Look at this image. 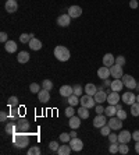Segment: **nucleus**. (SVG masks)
<instances>
[{"instance_id": "obj_1", "label": "nucleus", "mask_w": 139, "mask_h": 155, "mask_svg": "<svg viewBox=\"0 0 139 155\" xmlns=\"http://www.w3.org/2000/svg\"><path fill=\"white\" fill-rule=\"evenodd\" d=\"M13 143L17 148H25L29 145V136L24 131H20V133L13 134Z\"/></svg>"}, {"instance_id": "obj_2", "label": "nucleus", "mask_w": 139, "mask_h": 155, "mask_svg": "<svg viewBox=\"0 0 139 155\" xmlns=\"http://www.w3.org/2000/svg\"><path fill=\"white\" fill-rule=\"evenodd\" d=\"M54 56H56V59H57L58 61H67L68 59H70V51H68L65 46H56L54 48Z\"/></svg>"}, {"instance_id": "obj_3", "label": "nucleus", "mask_w": 139, "mask_h": 155, "mask_svg": "<svg viewBox=\"0 0 139 155\" xmlns=\"http://www.w3.org/2000/svg\"><path fill=\"white\" fill-rule=\"evenodd\" d=\"M79 102H81V105L82 106H85V108H88V109H90V108H93L95 105H96V101H95V98L92 97V95H82L81 97V99H79Z\"/></svg>"}, {"instance_id": "obj_4", "label": "nucleus", "mask_w": 139, "mask_h": 155, "mask_svg": "<svg viewBox=\"0 0 139 155\" xmlns=\"http://www.w3.org/2000/svg\"><path fill=\"white\" fill-rule=\"evenodd\" d=\"M122 83H124V87H127L128 90H135L136 88V80L132 76H128V74H124L122 76Z\"/></svg>"}, {"instance_id": "obj_5", "label": "nucleus", "mask_w": 139, "mask_h": 155, "mask_svg": "<svg viewBox=\"0 0 139 155\" xmlns=\"http://www.w3.org/2000/svg\"><path fill=\"white\" fill-rule=\"evenodd\" d=\"M68 144H70V147H71V150H72V151H81L82 148H84V141H82V140H79L78 137H74V138H71Z\"/></svg>"}, {"instance_id": "obj_6", "label": "nucleus", "mask_w": 139, "mask_h": 155, "mask_svg": "<svg viewBox=\"0 0 139 155\" xmlns=\"http://www.w3.org/2000/svg\"><path fill=\"white\" fill-rule=\"evenodd\" d=\"M104 124H107V116L103 115V113H100V115H96V117L93 119V126L100 129V127H103Z\"/></svg>"}, {"instance_id": "obj_7", "label": "nucleus", "mask_w": 139, "mask_h": 155, "mask_svg": "<svg viewBox=\"0 0 139 155\" xmlns=\"http://www.w3.org/2000/svg\"><path fill=\"white\" fill-rule=\"evenodd\" d=\"M110 76H113L114 78H122L124 73H122V66L113 64L110 67Z\"/></svg>"}, {"instance_id": "obj_8", "label": "nucleus", "mask_w": 139, "mask_h": 155, "mask_svg": "<svg viewBox=\"0 0 139 155\" xmlns=\"http://www.w3.org/2000/svg\"><path fill=\"white\" fill-rule=\"evenodd\" d=\"M107 124L111 127V130H120L122 127V120L120 117H117V116H113V117H110Z\"/></svg>"}, {"instance_id": "obj_9", "label": "nucleus", "mask_w": 139, "mask_h": 155, "mask_svg": "<svg viewBox=\"0 0 139 155\" xmlns=\"http://www.w3.org/2000/svg\"><path fill=\"white\" fill-rule=\"evenodd\" d=\"M121 101L127 105H132V104H135L136 102V97L132 94L131 91H128V92H124V94H122Z\"/></svg>"}, {"instance_id": "obj_10", "label": "nucleus", "mask_w": 139, "mask_h": 155, "mask_svg": "<svg viewBox=\"0 0 139 155\" xmlns=\"http://www.w3.org/2000/svg\"><path fill=\"white\" fill-rule=\"evenodd\" d=\"M29 127H31V124H29V122L27 119H22V117H20L17 122V129L18 131H24V133H27L29 130Z\"/></svg>"}, {"instance_id": "obj_11", "label": "nucleus", "mask_w": 139, "mask_h": 155, "mask_svg": "<svg viewBox=\"0 0 139 155\" xmlns=\"http://www.w3.org/2000/svg\"><path fill=\"white\" fill-rule=\"evenodd\" d=\"M132 138V134L129 133L128 130H121L120 134H118V143H127L128 144Z\"/></svg>"}, {"instance_id": "obj_12", "label": "nucleus", "mask_w": 139, "mask_h": 155, "mask_svg": "<svg viewBox=\"0 0 139 155\" xmlns=\"http://www.w3.org/2000/svg\"><path fill=\"white\" fill-rule=\"evenodd\" d=\"M107 92L103 90H99L96 92V94L93 95V98H95V101H96V104H103V102H107Z\"/></svg>"}, {"instance_id": "obj_13", "label": "nucleus", "mask_w": 139, "mask_h": 155, "mask_svg": "<svg viewBox=\"0 0 139 155\" xmlns=\"http://www.w3.org/2000/svg\"><path fill=\"white\" fill-rule=\"evenodd\" d=\"M107 102H109V105H117L120 102V95H118L117 91H111L110 94L107 95Z\"/></svg>"}, {"instance_id": "obj_14", "label": "nucleus", "mask_w": 139, "mask_h": 155, "mask_svg": "<svg viewBox=\"0 0 139 155\" xmlns=\"http://www.w3.org/2000/svg\"><path fill=\"white\" fill-rule=\"evenodd\" d=\"M68 14H70L71 18H78L82 14V8L79 6H71V7L68 8Z\"/></svg>"}, {"instance_id": "obj_15", "label": "nucleus", "mask_w": 139, "mask_h": 155, "mask_svg": "<svg viewBox=\"0 0 139 155\" xmlns=\"http://www.w3.org/2000/svg\"><path fill=\"white\" fill-rule=\"evenodd\" d=\"M70 22H71V17H70V14H61L60 17L57 18V24L60 27H68L70 25Z\"/></svg>"}, {"instance_id": "obj_16", "label": "nucleus", "mask_w": 139, "mask_h": 155, "mask_svg": "<svg viewBox=\"0 0 139 155\" xmlns=\"http://www.w3.org/2000/svg\"><path fill=\"white\" fill-rule=\"evenodd\" d=\"M122 87H124V83H122L121 78H114L113 81H111V84H110L111 91H117V92L122 90Z\"/></svg>"}, {"instance_id": "obj_17", "label": "nucleus", "mask_w": 139, "mask_h": 155, "mask_svg": "<svg viewBox=\"0 0 139 155\" xmlns=\"http://www.w3.org/2000/svg\"><path fill=\"white\" fill-rule=\"evenodd\" d=\"M113 64H115V58L111 53H106L103 56V66H106V67H111Z\"/></svg>"}, {"instance_id": "obj_18", "label": "nucleus", "mask_w": 139, "mask_h": 155, "mask_svg": "<svg viewBox=\"0 0 139 155\" xmlns=\"http://www.w3.org/2000/svg\"><path fill=\"white\" fill-rule=\"evenodd\" d=\"M74 94V87H70V85H63L60 88V95L64 98H68L71 97Z\"/></svg>"}, {"instance_id": "obj_19", "label": "nucleus", "mask_w": 139, "mask_h": 155, "mask_svg": "<svg viewBox=\"0 0 139 155\" xmlns=\"http://www.w3.org/2000/svg\"><path fill=\"white\" fill-rule=\"evenodd\" d=\"M6 11H8V13H15L18 8V3H17V0H7L6 2Z\"/></svg>"}, {"instance_id": "obj_20", "label": "nucleus", "mask_w": 139, "mask_h": 155, "mask_svg": "<svg viewBox=\"0 0 139 155\" xmlns=\"http://www.w3.org/2000/svg\"><path fill=\"white\" fill-rule=\"evenodd\" d=\"M97 76H99L100 80H107L109 78V76H110V69L106 67V66L99 67V70H97Z\"/></svg>"}, {"instance_id": "obj_21", "label": "nucleus", "mask_w": 139, "mask_h": 155, "mask_svg": "<svg viewBox=\"0 0 139 155\" xmlns=\"http://www.w3.org/2000/svg\"><path fill=\"white\" fill-rule=\"evenodd\" d=\"M68 124H70V127H71L72 130H77L79 126H81V117L79 116H71L70 117V122H68Z\"/></svg>"}, {"instance_id": "obj_22", "label": "nucleus", "mask_w": 139, "mask_h": 155, "mask_svg": "<svg viewBox=\"0 0 139 155\" xmlns=\"http://www.w3.org/2000/svg\"><path fill=\"white\" fill-rule=\"evenodd\" d=\"M28 46L32 49V51H40L42 49V41H39L38 38H32V39L29 41Z\"/></svg>"}, {"instance_id": "obj_23", "label": "nucleus", "mask_w": 139, "mask_h": 155, "mask_svg": "<svg viewBox=\"0 0 139 155\" xmlns=\"http://www.w3.org/2000/svg\"><path fill=\"white\" fill-rule=\"evenodd\" d=\"M38 99L40 102H49L50 101V91L47 90H40L38 92Z\"/></svg>"}, {"instance_id": "obj_24", "label": "nucleus", "mask_w": 139, "mask_h": 155, "mask_svg": "<svg viewBox=\"0 0 139 155\" xmlns=\"http://www.w3.org/2000/svg\"><path fill=\"white\" fill-rule=\"evenodd\" d=\"M4 49L8 52V53H15L17 52V43L14 41H7L4 43Z\"/></svg>"}, {"instance_id": "obj_25", "label": "nucleus", "mask_w": 139, "mask_h": 155, "mask_svg": "<svg viewBox=\"0 0 139 155\" xmlns=\"http://www.w3.org/2000/svg\"><path fill=\"white\" fill-rule=\"evenodd\" d=\"M71 147H70V144H67V143H64V145H60L57 150V154L58 155H68L70 152H71Z\"/></svg>"}, {"instance_id": "obj_26", "label": "nucleus", "mask_w": 139, "mask_h": 155, "mask_svg": "<svg viewBox=\"0 0 139 155\" xmlns=\"http://www.w3.org/2000/svg\"><path fill=\"white\" fill-rule=\"evenodd\" d=\"M17 60L20 61L21 64L28 63V61H29V53H28V52H25V51L20 52V53H18V56H17Z\"/></svg>"}, {"instance_id": "obj_27", "label": "nucleus", "mask_w": 139, "mask_h": 155, "mask_svg": "<svg viewBox=\"0 0 139 155\" xmlns=\"http://www.w3.org/2000/svg\"><path fill=\"white\" fill-rule=\"evenodd\" d=\"M18 131V129H17V123H7L6 124V133L7 134H15Z\"/></svg>"}, {"instance_id": "obj_28", "label": "nucleus", "mask_w": 139, "mask_h": 155, "mask_svg": "<svg viewBox=\"0 0 139 155\" xmlns=\"http://www.w3.org/2000/svg\"><path fill=\"white\" fill-rule=\"evenodd\" d=\"M85 92L88 95H95L97 92V87L95 85V84H92V83H89V84H86V87H85Z\"/></svg>"}, {"instance_id": "obj_29", "label": "nucleus", "mask_w": 139, "mask_h": 155, "mask_svg": "<svg viewBox=\"0 0 139 155\" xmlns=\"http://www.w3.org/2000/svg\"><path fill=\"white\" fill-rule=\"evenodd\" d=\"M104 112H106V116H109V117H113V116H115V115H117L115 105H109L107 108H104Z\"/></svg>"}, {"instance_id": "obj_30", "label": "nucleus", "mask_w": 139, "mask_h": 155, "mask_svg": "<svg viewBox=\"0 0 139 155\" xmlns=\"http://www.w3.org/2000/svg\"><path fill=\"white\" fill-rule=\"evenodd\" d=\"M78 116L81 119H88V117H89V109L85 108V106H81V108L78 109Z\"/></svg>"}, {"instance_id": "obj_31", "label": "nucleus", "mask_w": 139, "mask_h": 155, "mask_svg": "<svg viewBox=\"0 0 139 155\" xmlns=\"http://www.w3.org/2000/svg\"><path fill=\"white\" fill-rule=\"evenodd\" d=\"M32 38H35L33 34H21V36H20V42L21 43H29V41L32 39Z\"/></svg>"}, {"instance_id": "obj_32", "label": "nucleus", "mask_w": 139, "mask_h": 155, "mask_svg": "<svg viewBox=\"0 0 139 155\" xmlns=\"http://www.w3.org/2000/svg\"><path fill=\"white\" fill-rule=\"evenodd\" d=\"M68 99V104L71 105V106H77V105L79 104V99H78V95H75V94H72L71 97H68L67 98Z\"/></svg>"}, {"instance_id": "obj_33", "label": "nucleus", "mask_w": 139, "mask_h": 155, "mask_svg": "<svg viewBox=\"0 0 139 155\" xmlns=\"http://www.w3.org/2000/svg\"><path fill=\"white\" fill-rule=\"evenodd\" d=\"M109 151H110L111 154H117V152L120 151V143H118V141H115V143H111L110 148H109Z\"/></svg>"}, {"instance_id": "obj_34", "label": "nucleus", "mask_w": 139, "mask_h": 155, "mask_svg": "<svg viewBox=\"0 0 139 155\" xmlns=\"http://www.w3.org/2000/svg\"><path fill=\"white\" fill-rule=\"evenodd\" d=\"M42 88L43 90H53V81H50V80H43V83H42Z\"/></svg>"}, {"instance_id": "obj_35", "label": "nucleus", "mask_w": 139, "mask_h": 155, "mask_svg": "<svg viewBox=\"0 0 139 155\" xmlns=\"http://www.w3.org/2000/svg\"><path fill=\"white\" fill-rule=\"evenodd\" d=\"M131 115L132 116H139V102L131 105Z\"/></svg>"}, {"instance_id": "obj_36", "label": "nucleus", "mask_w": 139, "mask_h": 155, "mask_svg": "<svg viewBox=\"0 0 139 155\" xmlns=\"http://www.w3.org/2000/svg\"><path fill=\"white\" fill-rule=\"evenodd\" d=\"M7 105L10 106V108H15V106L18 105V98L14 97V95H13V97H10V98H8V101H7Z\"/></svg>"}, {"instance_id": "obj_37", "label": "nucleus", "mask_w": 139, "mask_h": 155, "mask_svg": "<svg viewBox=\"0 0 139 155\" xmlns=\"http://www.w3.org/2000/svg\"><path fill=\"white\" fill-rule=\"evenodd\" d=\"M120 154H122V155H127L129 152V148H128V145H127V143H120Z\"/></svg>"}, {"instance_id": "obj_38", "label": "nucleus", "mask_w": 139, "mask_h": 155, "mask_svg": "<svg viewBox=\"0 0 139 155\" xmlns=\"http://www.w3.org/2000/svg\"><path fill=\"white\" fill-rule=\"evenodd\" d=\"M110 131H111V127L109 126V124H104L103 127H100V134H102V136H104V137H106V136H109V134H110Z\"/></svg>"}, {"instance_id": "obj_39", "label": "nucleus", "mask_w": 139, "mask_h": 155, "mask_svg": "<svg viewBox=\"0 0 139 155\" xmlns=\"http://www.w3.org/2000/svg\"><path fill=\"white\" fill-rule=\"evenodd\" d=\"M40 152H42V151H40V148L38 147V145H33V147H31L28 150V154L29 155H40Z\"/></svg>"}, {"instance_id": "obj_40", "label": "nucleus", "mask_w": 139, "mask_h": 155, "mask_svg": "<svg viewBox=\"0 0 139 155\" xmlns=\"http://www.w3.org/2000/svg\"><path fill=\"white\" fill-rule=\"evenodd\" d=\"M29 90H31V92H33V94H38L40 91V85L36 83H32L31 85H29Z\"/></svg>"}, {"instance_id": "obj_41", "label": "nucleus", "mask_w": 139, "mask_h": 155, "mask_svg": "<svg viewBox=\"0 0 139 155\" xmlns=\"http://www.w3.org/2000/svg\"><path fill=\"white\" fill-rule=\"evenodd\" d=\"M84 90H85L84 87L79 85V84H77V85L74 87V94H75V95H78V97H81L82 92H84Z\"/></svg>"}, {"instance_id": "obj_42", "label": "nucleus", "mask_w": 139, "mask_h": 155, "mask_svg": "<svg viewBox=\"0 0 139 155\" xmlns=\"http://www.w3.org/2000/svg\"><path fill=\"white\" fill-rule=\"evenodd\" d=\"M70 140H71V136H70V133L60 134V141H63V143H70Z\"/></svg>"}, {"instance_id": "obj_43", "label": "nucleus", "mask_w": 139, "mask_h": 155, "mask_svg": "<svg viewBox=\"0 0 139 155\" xmlns=\"http://www.w3.org/2000/svg\"><path fill=\"white\" fill-rule=\"evenodd\" d=\"M75 115V109H74V106H68L67 109H65V116H68V117H71V116H74Z\"/></svg>"}, {"instance_id": "obj_44", "label": "nucleus", "mask_w": 139, "mask_h": 155, "mask_svg": "<svg viewBox=\"0 0 139 155\" xmlns=\"http://www.w3.org/2000/svg\"><path fill=\"white\" fill-rule=\"evenodd\" d=\"M125 63H127V60H125L124 56H117V58H115V64H118V66H124Z\"/></svg>"}, {"instance_id": "obj_45", "label": "nucleus", "mask_w": 139, "mask_h": 155, "mask_svg": "<svg viewBox=\"0 0 139 155\" xmlns=\"http://www.w3.org/2000/svg\"><path fill=\"white\" fill-rule=\"evenodd\" d=\"M127 112H125V110H122V109H120V110H117V117H120V119L121 120H125L127 119Z\"/></svg>"}, {"instance_id": "obj_46", "label": "nucleus", "mask_w": 139, "mask_h": 155, "mask_svg": "<svg viewBox=\"0 0 139 155\" xmlns=\"http://www.w3.org/2000/svg\"><path fill=\"white\" fill-rule=\"evenodd\" d=\"M18 112H20V110L17 109V106L11 109V110H10V117H11V119H17V117H18Z\"/></svg>"}, {"instance_id": "obj_47", "label": "nucleus", "mask_w": 139, "mask_h": 155, "mask_svg": "<svg viewBox=\"0 0 139 155\" xmlns=\"http://www.w3.org/2000/svg\"><path fill=\"white\" fill-rule=\"evenodd\" d=\"M58 147H60V145H58L57 141H52V143L49 144V148H50V150H52V151H56V152H57Z\"/></svg>"}, {"instance_id": "obj_48", "label": "nucleus", "mask_w": 139, "mask_h": 155, "mask_svg": "<svg viewBox=\"0 0 139 155\" xmlns=\"http://www.w3.org/2000/svg\"><path fill=\"white\" fill-rule=\"evenodd\" d=\"M109 140H110V143H115V141H118V134H109Z\"/></svg>"}, {"instance_id": "obj_49", "label": "nucleus", "mask_w": 139, "mask_h": 155, "mask_svg": "<svg viewBox=\"0 0 139 155\" xmlns=\"http://www.w3.org/2000/svg\"><path fill=\"white\" fill-rule=\"evenodd\" d=\"M7 117H8L7 112H4V110H2V112H0V122H4V120H7Z\"/></svg>"}, {"instance_id": "obj_50", "label": "nucleus", "mask_w": 139, "mask_h": 155, "mask_svg": "<svg viewBox=\"0 0 139 155\" xmlns=\"http://www.w3.org/2000/svg\"><path fill=\"white\" fill-rule=\"evenodd\" d=\"M7 34H6V32H2V34H0V42H3V43H6V42H7Z\"/></svg>"}, {"instance_id": "obj_51", "label": "nucleus", "mask_w": 139, "mask_h": 155, "mask_svg": "<svg viewBox=\"0 0 139 155\" xmlns=\"http://www.w3.org/2000/svg\"><path fill=\"white\" fill-rule=\"evenodd\" d=\"M104 112V108L102 106V104H99L96 106V115H100V113H103Z\"/></svg>"}, {"instance_id": "obj_52", "label": "nucleus", "mask_w": 139, "mask_h": 155, "mask_svg": "<svg viewBox=\"0 0 139 155\" xmlns=\"http://www.w3.org/2000/svg\"><path fill=\"white\" fill-rule=\"evenodd\" d=\"M129 7L131 8H138V0H131V2H129Z\"/></svg>"}, {"instance_id": "obj_53", "label": "nucleus", "mask_w": 139, "mask_h": 155, "mask_svg": "<svg viewBox=\"0 0 139 155\" xmlns=\"http://www.w3.org/2000/svg\"><path fill=\"white\" fill-rule=\"evenodd\" d=\"M132 138L135 141H139V130H135V131L132 133Z\"/></svg>"}, {"instance_id": "obj_54", "label": "nucleus", "mask_w": 139, "mask_h": 155, "mask_svg": "<svg viewBox=\"0 0 139 155\" xmlns=\"http://www.w3.org/2000/svg\"><path fill=\"white\" fill-rule=\"evenodd\" d=\"M70 136H71V138H74V137H77V131H75V130H72L71 133H70Z\"/></svg>"}, {"instance_id": "obj_55", "label": "nucleus", "mask_w": 139, "mask_h": 155, "mask_svg": "<svg viewBox=\"0 0 139 155\" xmlns=\"http://www.w3.org/2000/svg\"><path fill=\"white\" fill-rule=\"evenodd\" d=\"M135 151L139 154V141H136V143H135Z\"/></svg>"}, {"instance_id": "obj_56", "label": "nucleus", "mask_w": 139, "mask_h": 155, "mask_svg": "<svg viewBox=\"0 0 139 155\" xmlns=\"http://www.w3.org/2000/svg\"><path fill=\"white\" fill-rule=\"evenodd\" d=\"M115 109H117V110H120V109H122V108H121V105H120V102H118V104L115 105Z\"/></svg>"}, {"instance_id": "obj_57", "label": "nucleus", "mask_w": 139, "mask_h": 155, "mask_svg": "<svg viewBox=\"0 0 139 155\" xmlns=\"http://www.w3.org/2000/svg\"><path fill=\"white\" fill-rule=\"evenodd\" d=\"M103 81H104V85H110V81H109V80H103Z\"/></svg>"}, {"instance_id": "obj_58", "label": "nucleus", "mask_w": 139, "mask_h": 155, "mask_svg": "<svg viewBox=\"0 0 139 155\" xmlns=\"http://www.w3.org/2000/svg\"><path fill=\"white\" fill-rule=\"evenodd\" d=\"M135 90H136V91H139V83L136 84V88H135Z\"/></svg>"}, {"instance_id": "obj_59", "label": "nucleus", "mask_w": 139, "mask_h": 155, "mask_svg": "<svg viewBox=\"0 0 139 155\" xmlns=\"http://www.w3.org/2000/svg\"><path fill=\"white\" fill-rule=\"evenodd\" d=\"M136 102H139V95H138V97H136Z\"/></svg>"}]
</instances>
